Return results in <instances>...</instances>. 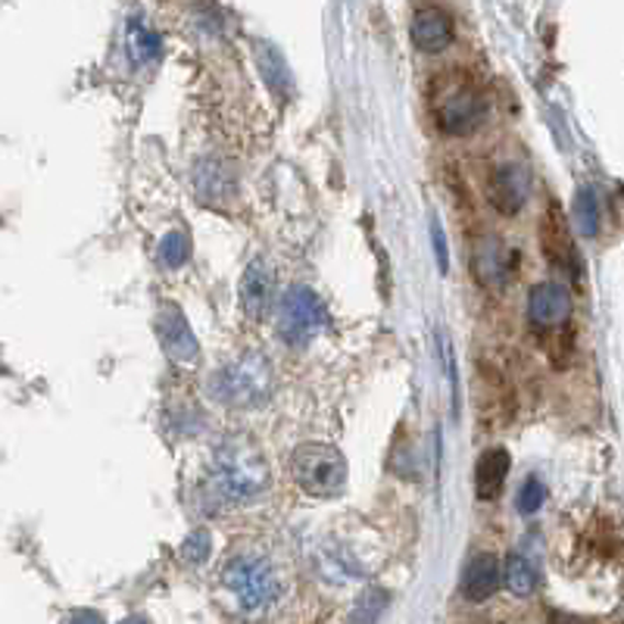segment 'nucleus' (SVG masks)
I'll return each mask as SVG.
<instances>
[{"mask_svg": "<svg viewBox=\"0 0 624 624\" xmlns=\"http://www.w3.org/2000/svg\"><path fill=\"white\" fill-rule=\"evenodd\" d=\"M194 188L197 197H200V203L219 207V203L232 200L234 191H237V181H234V172L229 163H222V159L210 156V159H203V163L197 166Z\"/></svg>", "mask_w": 624, "mask_h": 624, "instance_id": "obj_14", "label": "nucleus"}, {"mask_svg": "<svg viewBox=\"0 0 624 624\" xmlns=\"http://www.w3.org/2000/svg\"><path fill=\"white\" fill-rule=\"evenodd\" d=\"M541 247H544L546 263L556 269V272L575 275L578 269V256L571 247V237H568V222L562 215V207L556 200H549L546 207L544 222H541ZM578 278V275H575Z\"/></svg>", "mask_w": 624, "mask_h": 624, "instance_id": "obj_11", "label": "nucleus"}, {"mask_svg": "<svg viewBox=\"0 0 624 624\" xmlns=\"http://www.w3.org/2000/svg\"><path fill=\"white\" fill-rule=\"evenodd\" d=\"M256 63H259V73L266 78V85L272 88V94L288 98V94H291V73H288V63L281 57V51L263 41V44L256 47Z\"/></svg>", "mask_w": 624, "mask_h": 624, "instance_id": "obj_17", "label": "nucleus"}, {"mask_svg": "<svg viewBox=\"0 0 624 624\" xmlns=\"http://www.w3.org/2000/svg\"><path fill=\"white\" fill-rule=\"evenodd\" d=\"M544 500H546L544 481L531 475L525 484H522V490H519V512H522V515H534L537 509L544 506Z\"/></svg>", "mask_w": 624, "mask_h": 624, "instance_id": "obj_23", "label": "nucleus"}, {"mask_svg": "<svg viewBox=\"0 0 624 624\" xmlns=\"http://www.w3.org/2000/svg\"><path fill=\"white\" fill-rule=\"evenodd\" d=\"M63 624H107V622H103V615L94 612V609H76V612L66 615V622Z\"/></svg>", "mask_w": 624, "mask_h": 624, "instance_id": "obj_26", "label": "nucleus"}, {"mask_svg": "<svg viewBox=\"0 0 624 624\" xmlns=\"http://www.w3.org/2000/svg\"><path fill=\"white\" fill-rule=\"evenodd\" d=\"M431 119L449 137L475 135L488 119V98L481 85L463 69H447L431 85Z\"/></svg>", "mask_w": 624, "mask_h": 624, "instance_id": "obj_2", "label": "nucleus"}, {"mask_svg": "<svg viewBox=\"0 0 624 624\" xmlns=\"http://www.w3.org/2000/svg\"><path fill=\"white\" fill-rule=\"evenodd\" d=\"M471 272H475V281H481L490 291H503L509 281L519 272V254L509 247L506 241L500 237H484L478 247H475V256H471Z\"/></svg>", "mask_w": 624, "mask_h": 624, "instance_id": "obj_7", "label": "nucleus"}, {"mask_svg": "<svg viewBox=\"0 0 624 624\" xmlns=\"http://www.w3.org/2000/svg\"><path fill=\"white\" fill-rule=\"evenodd\" d=\"M527 319L541 332H556L571 319V293L559 281H541L527 297Z\"/></svg>", "mask_w": 624, "mask_h": 624, "instance_id": "obj_8", "label": "nucleus"}, {"mask_svg": "<svg viewBox=\"0 0 624 624\" xmlns=\"http://www.w3.org/2000/svg\"><path fill=\"white\" fill-rule=\"evenodd\" d=\"M385 605H388V593L385 590H366L359 597V603L353 605L350 624H375L378 615L385 612Z\"/></svg>", "mask_w": 624, "mask_h": 624, "instance_id": "obj_22", "label": "nucleus"}, {"mask_svg": "<svg viewBox=\"0 0 624 624\" xmlns=\"http://www.w3.org/2000/svg\"><path fill=\"white\" fill-rule=\"evenodd\" d=\"M269 490V463L263 449L247 437H232L215 453L210 493L222 506L254 503Z\"/></svg>", "mask_w": 624, "mask_h": 624, "instance_id": "obj_1", "label": "nucleus"}, {"mask_svg": "<svg viewBox=\"0 0 624 624\" xmlns=\"http://www.w3.org/2000/svg\"><path fill=\"white\" fill-rule=\"evenodd\" d=\"M575 229L584 237H597L600 232V207H597L593 191H587V188L575 194Z\"/></svg>", "mask_w": 624, "mask_h": 624, "instance_id": "obj_20", "label": "nucleus"}, {"mask_svg": "<svg viewBox=\"0 0 624 624\" xmlns=\"http://www.w3.org/2000/svg\"><path fill=\"white\" fill-rule=\"evenodd\" d=\"M500 581H503L500 559L493 553H478L466 566L463 593H466V600H471V603H484V600H490L500 590Z\"/></svg>", "mask_w": 624, "mask_h": 624, "instance_id": "obj_16", "label": "nucleus"}, {"mask_svg": "<svg viewBox=\"0 0 624 624\" xmlns=\"http://www.w3.org/2000/svg\"><path fill=\"white\" fill-rule=\"evenodd\" d=\"M156 334H159V344L166 347V353L178 363H194L200 356L194 332L178 310H163L156 315Z\"/></svg>", "mask_w": 624, "mask_h": 624, "instance_id": "obj_13", "label": "nucleus"}, {"mask_svg": "<svg viewBox=\"0 0 624 624\" xmlns=\"http://www.w3.org/2000/svg\"><path fill=\"white\" fill-rule=\"evenodd\" d=\"M156 254H159L166 269H178V266H185L188 256H191V241H188V234L169 232L159 241V250H156Z\"/></svg>", "mask_w": 624, "mask_h": 624, "instance_id": "obj_21", "label": "nucleus"}, {"mask_svg": "<svg viewBox=\"0 0 624 624\" xmlns=\"http://www.w3.org/2000/svg\"><path fill=\"white\" fill-rule=\"evenodd\" d=\"M181 556H185L188 562L200 566V562L210 556V534H207V531H194V534L185 541V546H181Z\"/></svg>", "mask_w": 624, "mask_h": 624, "instance_id": "obj_24", "label": "nucleus"}, {"mask_svg": "<svg viewBox=\"0 0 624 624\" xmlns=\"http://www.w3.org/2000/svg\"><path fill=\"white\" fill-rule=\"evenodd\" d=\"M210 390L225 406H263L272 393V366L259 353H244L215 371Z\"/></svg>", "mask_w": 624, "mask_h": 624, "instance_id": "obj_3", "label": "nucleus"}, {"mask_svg": "<svg viewBox=\"0 0 624 624\" xmlns=\"http://www.w3.org/2000/svg\"><path fill=\"white\" fill-rule=\"evenodd\" d=\"M241 307L254 322L266 319L275 307V278L266 259H254L241 278Z\"/></svg>", "mask_w": 624, "mask_h": 624, "instance_id": "obj_12", "label": "nucleus"}, {"mask_svg": "<svg viewBox=\"0 0 624 624\" xmlns=\"http://www.w3.org/2000/svg\"><path fill=\"white\" fill-rule=\"evenodd\" d=\"M431 237H434V254H437V266H441V272L447 275V269H449L447 241H444V229H441V222H437V219L431 222Z\"/></svg>", "mask_w": 624, "mask_h": 624, "instance_id": "obj_25", "label": "nucleus"}, {"mask_svg": "<svg viewBox=\"0 0 624 624\" xmlns=\"http://www.w3.org/2000/svg\"><path fill=\"white\" fill-rule=\"evenodd\" d=\"M122 624H151V622H147V619H141V615H135V619H125Z\"/></svg>", "mask_w": 624, "mask_h": 624, "instance_id": "obj_27", "label": "nucleus"}, {"mask_svg": "<svg viewBox=\"0 0 624 624\" xmlns=\"http://www.w3.org/2000/svg\"><path fill=\"white\" fill-rule=\"evenodd\" d=\"M556 624H587V622H581V619H559Z\"/></svg>", "mask_w": 624, "mask_h": 624, "instance_id": "obj_28", "label": "nucleus"}, {"mask_svg": "<svg viewBox=\"0 0 624 624\" xmlns=\"http://www.w3.org/2000/svg\"><path fill=\"white\" fill-rule=\"evenodd\" d=\"M503 575H506V587L515 593V597H527V593H534V587H537L534 562L525 559L522 553H512V556H509Z\"/></svg>", "mask_w": 624, "mask_h": 624, "instance_id": "obj_18", "label": "nucleus"}, {"mask_svg": "<svg viewBox=\"0 0 624 624\" xmlns=\"http://www.w3.org/2000/svg\"><path fill=\"white\" fill-rule=\"evenodd\" d=\"M531 194V172L522 163H503L488 178V200L497 213L515 215Z\"/></svg>", "mask_w": 624, "mask_h": 624, "instance_id": "obj_9", "label": "nucleus"}, {"mask_svg": "<svg viewBox=\"0 0 624 624\" xmlns=\"http://www.w3.org/2000/svg\"><path fill=\"white\" fill-rule=\"evenodd\" d=\"M332 315L328 307L322 303V297L310 288H291V291L281 297L278 303V337L293 347V350H303L310 347L319 334L328 328Z\"/></svg>", "mask_w": 624, "mask_h": 624, "instance_id": "obj_6", "label": "nucleus"}, {"mask_svg": "<svg viewBox=\"0 0 624 624\" xmlns=\"http://www.w3.org/2000/svg\"><path fill=\"white\" fill-rule=\"evenodd\" d=\"M509 466H512V456H509L506 447H490L481 453V459L475 463V493H478V500L493 503L503 493Z\"/></svg>", "mask_w": 624, "mask_h": 624, "instance_id": "obj_15", "label": "nucleus"}, {"mask_svg": "<svg viewBox=\"0 0 624 624\" xmlns=\"http://www.w3.org/2000/svg\"><path fill=\"white\" fill-rule=\"evenodd\" d=\"M412 44L422 51V54H441L447 51L453 38H456V22L449 16L444 7L437 3H422L415 7L410 25Z\"/></svg>", "mask_w": 624, "mask_h": 624, "instance_id": "obj_10", "label": "nucleus"}, {"mask_svg": "<svg viewBox=\"0 0 624 624\" xmlns=\"http://www.w3.org/2000/svg\"><path fill=\"white\" fill-rule=\"evenodd\" d=\"M125 51L135 63H151L159 54V35L151 32L147 25H141V22H132L125 29Z\"/></svg>", "mask_w": 624, "mask_h": 624, "instance_id": "obj_19", "label": "nucleus"}, {"mask_svg": "<svg viewBox=\"0 0 624 624\" xmlns=\"http://www.w3.org/2000/svg\"><path fill=\"white\" fill-rule=\"evenodd\" d=\"M222 581L237 597V603L244 612L259 615L266 609H272L281 597V581L278 571L269 559L254 556V553H237L222 568Z\"/></svg>", "mask_w": 624, "mask_h": 624, "instance_id": "obj_4", "label": "nucleus"}, {"mask_svg": "<svg viewBox=\"0 0 624 624\" xmlns=\"http://www.w3.org/2000/svg\"><path fill=\"white\" fill-rule=\"evenodd\" d=\"M291 475L303 493L332 500L347 484V459L332 444H303L293 449Z\"/></svg>", "mask_w": 624, "mask_h": 624, "instance_id": "obj_5", "label": "nucleus"}]
</instances>
